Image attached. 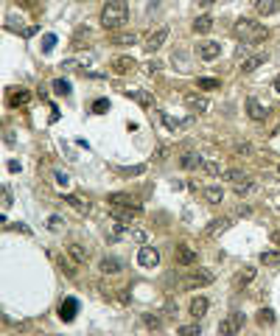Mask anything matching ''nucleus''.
<instances>
[{"mask_svg":"<svg viewBox=\"0 0 280 336\" xmlns=\"http://www.w3.org/2000/svg\"><path fill=\"white\" fill-rule=\"evenodd\" d=\"M110 67H112V73H118V76H126V73H132L134 67H138V62H134L132 56H115Z\"/></svg>","mask_w":280,"mask_h":336,"instance_id":"nucleus-9","label":"nucleus"},{"mask_svg":"<svg viewBox=\"0 0 280 336\" xmlns=\"http://www.w3.org/2000/svg\"><path fill=\"white\" fill-rule=\"evenodd\" d=\"M68 255L73 258V264H78V266L90 261V250H87V247H82L78 241H70L68 244Z\"/></svg>","mask_w":280,"mask_h":336,"instance_id":"nucleus-11","label":"nucleus"},{"mask_svg":"<svg viewBox=\"0 0 280 336\" xmlns=\"http://www.w3.org/2000/svg\"><path fill=\"white\" fill-rule=\"evenodd\" d=\"M134 216H138V210H132V208H118V205H112V219H118L120 224H132Z\"/></svg>","mask_w":280,"mask_h":336,"instance_id":"nucleus-18","label":"nucleus"},{"mask_svg":"<svg viewBox=\"0 0 280 336\" xmlns=\"http://www.w3.org/2000/svg\"><path fill=\"white\" fill-rule=\"evenodd\" d=\"M143 322H146L148 328H160V320H157V317H152V314H143Z\"/></svg>","mask_w":280,"mask_h":336,"instance_id":"nucleus-44","label":"nucleus"},{"mask_svg":"<svg viewBox=\"0 0 280 336\" xmlns=\"http://www.w3.org/2000/svg\"><path fill=\"white\" fill-rule=\"evenodd\" d=\"M255 275H258V269H255V266H244V269L236 275V280H232V283H236V286H246V283H252V280H255Z\"/></svg>","mask_w":280,"mask_h":336,"instance_id":"nucleus-23","label":"nucleus"},{"mask_svg":"<svg viewBox=\"0 0 280 336\" xmlns=\"http://www.w3.org/2000/svg\"><path fill=\"white\" fill-rule=\"evenodd\" d=\"M274 93L280 95V76H274Z\"/></svg>","mask_w":280,"mask_h":336,"instance_id":"nucleus-50","label":"nucleus"},{"mask_svg":"<svg viewBox=\"0 0 280 336\" xmlns=\"http://www.w3.org/2000/svg\"><path fill=\"white\" fill-rule=\"evenodd\" d=\"M54 45H56V36H45V45H42V48H45V50H54Z\"/></svg>","mask_w":280,"mask_h":336,"instance_id":"nucleus-46","label":"nucleus"},{"mask_svg":"<svg viewBox=\"0 0 280 336\" xmlns=\"http://www.w3.org/2000/svg\"><path fill=\"white\" fill-rule=\"evenodd\" d=\"M54 182H56V185H59V188H64V185H68V174L56 171V174H54Z\"/></svg>","mask_w":280,"mask_h":336,"instance_id":"nucleus-43","label":"nucleus"},{"mask_svg":"<svg viewBox=\"0 0 280 336\" xmlns=\"http://www.w3.org/2000/svg\"><path fill=\"white\" fill-rule=\"evenodd\" d=\"M241 328H244V314H238V311L227 314V320L218 322V334H238Z\"/></svg>","mask_w":280,"mask_h":336,"instance_id":"nucleus-5","label":"nucleus"},{"mask_svg":"<svg viewBox=\"0 0 280 336\" xmlns=\"http://www.w3.org/2000/svg\"><path fill=\"white\" fill-rule=\"evenodd\" d=\"M278 171H280V165H278Z\"/></svg>","mask_w":280,"mask_h":336,"instance_id":"nucleus-52","label":"nucleus"},{"mask_svg":"<svg viewBox=\"0 0 280 336\" xmlns=\"http://www.w3.org/2000/svg\"><path fill=\"white\" fill-rule=\"evenodd\" d=\"M115 171H118L120 177H134V174H143L146 168H143V165H132V168H115Z\"/></svg>","mask_w":280,"mask_h":336,"instance_id":"nucleus-36","label":"nucleus"},{"mask_svg":"<svg viewBox=\"0 0 280 336\" xmlns=\"http://www.w3.org/2000/svg\"><path fill=\"white\" fill-rule=\"evenodd\" d=\"M236 36L241 39L244 45H260L269 36V31H266L264 22H255V20H246V17H241V20L236 22Z\"/></svg>","mask_w":280,"mask_h":336,"instance_id":"nucleus-1","label":"nucleus"},{"mask_svg":"<svg viewBox=\"0 0 280 336\" xmlns=\"http://www.w3.org/2000/svg\"><path fill=\"white\" fill-rule=\"evenodd\" d=\"M264 62H266V53H255V56H250V59L241 62V73H255Z\"/></svg>","mask_w":280,"mask_h":336,"instance_id":"nucleus-20","label":"nucleus"},{"mask_svg":"<svg viewBox=\"0 0 280 336\" xmlns=\"http://www.w3.org/2000/svg\"><path fill=\"white\" fill-rule=\"evenodd\" d=\"M252 6H255V11L260 17H269L280 11V0H252Z\"/></svg>","mask_w":280,"mask_h":336,"instance_id":"nucleus-15","label":"nucleus"},{"mask_svg":"<svg viewBox=\"0 0 280 336\" xmlns=\"http://www.w3.org/2000/svg\"><path fill=\"white\" fill-rule=\"evenodd\" d=\"M196 53L204 59V62H210V59H216L218 53H222V45L218 42H213V39H208V42H202L199 48H196Z\"/></svg>","mask_w":280,"mask_h":336,"instance_id":"nucleus-17","label":"nucleus"},{"mask_svg":"<svg viewBox=\"0 0 280 336\" xmlns=\"http://www.w3.org/2000/svg\"><path fill=\"white\" fill-rule=\"evenodd\" d=\"M138 264L143 266V269H154V266L160 264V252L154 250V247H140V252H138Z\"/></svg>","mask_w":280,"mask_h":336,"instance_id":"nucleus-6","label":"nucleus"},{"mask_svg":"<svg viewBox=\"0 0 280 336\" xmlns=\"http://www.w3.org/2000/svg\"><path fill=\"white\" fill-rule=\"evenodd\" d=\"M202 196H204V202H208V205H218V202L224 199V191L218 185H208L202 191Z\"/></svg>","mask_w":280,"mask_h":336,"instance_id":"nucleus-22","label":"nucleus"},{"mask_svg":"<svg viewBox=\"0 0 280 336\" xmlns=\"http://www.w3.org/2000/svg\"><path fill=\"white\" fill-rule=\"evenodd\" d=\"M199 331H202V328H199V325L194 322V325H182L180 334H182V336H190V334H199Z\"/></svg>","mask_w":280,"mask_h":336,"instance_id":"nucleus-41","label":"nucleus"},{"mask_svg":"<svg viewBox=\"0 0 280 336\" xmlns=\"http://www.w3.org/2000/svg\"><path fill=\"white\" fill-rule=\"evenodd\" d=\"M126 95H132V98H138L143 107H154V98L148 93H143V90H126Z\"/></svg>","mask_w":280,"mask_h":336,"instance_id":"nucleus-28","label":"nucleus"},{"mask_svg":"<svg viewBox=\"0 0 280 336\" xmlns=\"http://www.w3.org/2000/svg\"><path fill=\"white\" fill-rule=\"evenodd\" d=\"M255 320H258V325H272V322H274V311H272V308H260Z\"/></svg>","mask_w":280,"mask_h":336,"instance_id":"nucleus-31","label":"nucleus"},{"mask_svg":"<svg viewBox=\"0 0 280 336\" xmlns=\"http://www.w3.org/2000/svg\"><path fill=\"white\" fill-rule=\"evenodd\" d=\"M64 202H68L76 213H90V202L82 199V196H76V193H68V196H64Z\"/></svg>","mask_w":280,"mask_h":336,"instance_id":"nucleus-19","label":"nucleus"},{"mask_svg":"<svg viewBox=\"0 0 280 336\" xmlns=\"http://www.w3.org/2000/svg\"><path fill=\"white\" fill-rule=\"evenodd\" d=\"M272 241H274V244H280V230H274V233H272Z\"/></svg>","mask_w":280,"mask_h":336,"instance_id":"nucleus-51","label":"nucleus"},{"mask_svg":"<svg viewBox=\"0 0 280 336\" xmlns=\"http://www.w3.org/2000/svg\"><path fill=\"white\" fill-rule=\"evenodd\" d=\"M166 39H168V28L162 25V28H157V31H152V34L143 39V50H148V53H154V50H160L162 45H166Z\"/></svg>","mask_w":280,"mask_h":336,"instance_id":"nucleus-4","label":"nucleus"},{"mask_svg":"<svg viewBox=\"0 0 280 336\" xmlns=\"http://www.w3.org/2000/svg\"><path fill=\"white\" fill-rule=\"evenodd\" d=\"M232 151H236V154H241V157H250V154H252V146L246 143V140H241V143L232 146Z\"/></svg>","mask_w":280,"mask_h":336,"instance_id":"nucleus-34","label":"nucleus"},{"mask_svg":"<svg viewBox=\"0 0 280 336\" xmlns=\"http://www.w3.org/2000/svg\"><path fill=\"white\" fill-rule=\"evenodd\" d=\"M190 317H194V320H199V317H204L208 314V300H204V297H194V300H190Z\"/></svg>","mask_w":280,"mask_h":336,"instance_id":"nucleus-24","label":"nucleus"},{"mask_svg":"<svg viewBox=\"0 0 280 336\" xmlns=\"http://www.w3.org/2000/svg\"><path fill=\"white\" fill-rule=\"evenodd\" d=\"M246 115H250L252 121H264L266 118V104H260L255 95H250V98H246Z\"/></svg>","mask_w":280,"mask_h":336,"instance_id":"nucleus-14","label":"nucleus"},{"mask_svg":"<svg viewBox=\"0 0 280 336\" xmlns=\"http://www.w3.org/2000/svg\"><path fill=\"white\" fill-rule=\"evenodd\" d=\"M213 3H218V0H199V6H202V8H210Z\"/></svg>","mask_w":280,"mask_h":336,"instance_id":"nucleus-49","label":"nucleus"},{"mask_svg":"<svg viewBox=\"0 0 280 336\" xmlns=\"http://www.w3.org/2000/svg\"><path fill=\"white\" fill-rule=\"evenodd\" d=\"M260 264H264V266H278L280 264V252H274V250L260 252Z\"/></svg>","mask_w":280,"mask_h":336,"instance_id":"nucleus-30","label":"nucleus"},{"mask_svg":"<svg viewBox=\"0 0 280 336\" xmlns=\"http://www.w3.org/2000/svg\"><path fill=\"white\" fill-rule=\"evenodd\" d=\"M118 303H124V306H126V303H129V294H126L124 289H118Z\"/></svg>","mask_w":280,"mask_h":336,"instance_id":"nucleus-47","label":"nucleus"},{"mask_svg":"<svg viewBox=\"0 0 280 336\" xmlns=\"http://www.w3.org/2000/svg\"><path fill=\"white\" fill-rule=\"evenodd\" d=\"M232 188H236L238 196H246V193L255 191V182H252V179H244V182H238V185H232Z\"/></svg>","mask_w":280,"mask_h":336,"instance_id":"nucleus-33","label":"nucleus"},{"mask_svg":"<svg viewBox=\"0 0 280 336\" xmlns=\"http://www.w3.org/2000/svg\"><path fill=\"white\" fill-rule=\"evenodd\" d=\"M213 280H216L213 269H194L188 278L182 280V289H202V286H210Z\"/></svg>","mask_w":280,"mask_h":336,"instance_id":"nucleus-3","label":"nucleus"},{"mask_svg":"<svg viewBox=\"0 0 280 336\" xmlns=\"http://www.w3.org/2000/svg\"><path fill=\"white\" fill-rule=\"evenodd\" d=\"M106 109H110V101H106V98H98L96 104H92V112H96V115H104Z\"/></svg>","mask_w":280,"mask_h":336,"instance_id":"nucleus-38","label":"nucleus"},{"mask_svg":"<svg viewBox=\"0 0 280 336\" xmlns=\"http://www.w3.org/2000/svg\"><path fill=\"white\" fill-rule=\"evenodd\" d=\"M224 179L232 182V185H238V182H244V179H246V174L238 171V168H227V171H224Z\"/></svg>","mask_w":280,"mask_h":336,"instance_id":"nucleus-29","label":"nucleus"},{"mask_svg":"<svg viewBox=\"0 0 280 336\" xmlns=\"http://www.w3.org/2000/svg\"><path fill=\"white\" fill-rule=\"evenodd\" d=\"M59 269H64V275L68 278H76V269L70 266V261H64V258H59Z\"/></svg>","mask_w":280,"mask_h":336,"instance_id":"nucleus-40","label":"nucleus"},{"mask_svg":"<svg viewBox=\"0 0 280 336\" xmlns=\"http://www.w3.org/2000/svg\"><path fill=\"white\" fill-rule=\"evenodd\" d=\"M146 70H148V73H157V70H160V62H148Z\"/></svg>","mask_w":280,"mask_h":336,"instance_id":"nucleus-48","label":"nucleus"},{"mask_svg":"<svg viewBox=\"0 0 280 336\" xmlns=\"http://www.w3.org/2000/svg\"><path fill=\"white\" fill-rule=\"evenodd\" d=\"M106 202H110V205H118V208H132V210H138V213L143 210L140 202H134V196H129V193H110Z\"/></svg>","mask_w":280,"mask_h":336,"instance_id":"nucleus-8","label":"nucleus"},{"mask_svg":"<svg viewBox=\"0 0 280 336\" xmlns=\"http://www.w3.org/2000/svg\"><path fill=\"white\" fill-rule=\"evenodd\" d=\"M76 311H78V303L73 300V297H64V300L59 303V320L62 322H73Z\"/></svg>","mask_w":280,"mask_h":336,"instance_id":"nucleus-12","label":"nucleus"},{"mask_svg":"<svg viewBox=\"0 0 280 336\" xmlns=\"http://www.w3.org/2000/svg\"><path fill=\"white\" fill-rule=\"evenodd\" d=\"M180 165L185 168V171H190V168H196V165H202V157L196 154V151H185L180 157Z\"/></svg>","mask_w":280,"mask_h":336,"instance_id":"nucleus-25","label":"nucleus"},{"mask_svg":"<svg viewBox=\"0 0 280 336\" xmlns=\"http://www.w3.org/2000/svg\"><path fill=\"white\" fill-rule=\"evenodd\" d=\"M202 171L210 174V177H216V174H224V171H222V165L213 163V160H202Z\"/></svg>","mask_w":280,"mask_h":336,"instance_id":"nucleus-32","label":"nucleus"},{"mask_svg":"<svg viewBox=\"0 0 280 336\" xmlns=\"http://www.w3.org/2000/svg\"><path fill=\"white\" fill-rule=\"evenodd\" d=\"M14 3H17L20 8H34V6H40L42 0H14Z\"/></svg>","mask_w":280,"mask_h":336,"instance_id":"nucleus-42","label":"nucleus"},{"mask_svg":"<svg viewBox=\"0 0 280 336\" xmlns=\"http://www.w3.org/2000/svg\"><path fill=\"white\" fill-rule=\"evenodd\" d=\"M48 227L54 230V233H59V230H64V219H59V216H50V219H48Z\"/></svg>","mask_w":280,"mask_h":336,"instance_id":"nucleus-39","label":"nucleus"},{"mask_svg":"<svg viewBox=\"0 0 280 336\" xmlns=\"http://www.w3.org/2000/svg\"><path fill=\"white\" fill-rule=\"evenodd\" d=\"M54 93H59V95H68L70 93V84L64 79H56L54 81Z\"/></svg>","mask_w":280,"mask_h":336,"instance_id":"nucleus-37","label":"nucleus"},{"mask_svg":"<svg viewBox=\"0 0 280 336\" xmlns=\"http://www.w3.org/2000/svg\"><path fill=\"white\" fill-rule=\"evenodd\" d=\"M31 104V93H28L26 87H14L12 93H8V107H28Z\"/></svg>","mask_w":280,"mask_h":336,"instance_id":"nucleus-10","label":"nucleus"},{"mask_svg":"<svg viewBox=\"0 0 280 336\" xmlns=\"http://www.w3.org/2000/svg\"><path fill=\"white\" fill-rule=\"evenodd\" d=\"M138 42V34H132V31H120V34H112L110 45H118V48H124V45H134Z\"/></svg>","mask_w":280,"mask_h":336,"instance_id":"nucleus-21","label":"nucleus"},{"mask_svg":"<svg viewBox=\"0 0 280 336\" xmlns=\"http://www.w3.org/2000/svg\"><path fill=\"white\" fill-rule=\"evenodd\" d=\"M196 87H199V90H218V79H199Z\"/></svg>","mask_w":280,"mask_h":336,"instance_id":"nucleus-35","label":"nucleus"},{"mask_svg":"<svg viewBox=\"0 0 280 336\" xmlns=\"http://www.w3.org/2000/svg\"><path fill=\"white\" fill-rule=\"evenodd\" d=\"M185 107H188L190 112L202 115V112H208V109H210V101L204 98V95H185Z\"/></svg>","mask_w":280,"mask_h":336,"instance_id":"nucleus-13","label":"nucleus"},{"mask_svg":"<svg viewBox=\"0 0 280 336\" xmlns=\"http://www.w3.org/2000/svg\"><path fill=\"white\" fill-rule=\"evenodd\" d=\"M190 28H194L196 34H208V31L213 28V17H210V14H202V17H196V20H194V25H190Z\"/></svg>","mask_w":280,"mask_h":336,"instance_id":"nucleus-26","label":"nucleus"},{"mask_svg":"<svg viewBox=\"0 0 280 336\" xmlns=\"http://www.w3.org/2000/svg\"><path fill=\"white\" fill-rule=\"evenodd\" d=\"M132 238H134L138 244H146V233H143V230H134V233H132Z\"/></svg>","mask_w":280,"mask_h":336,"instance_id":"nucleus-45","label":"nucleus"},{"mask_svg":"<svg viewBox=\"0 0 280 336\" xmlns=\"http://www.w3.org/2000/svg\"><path fill=\"white\" fill-rule=\"evenodd\" d=\"M227 227H230V219H213V222H208V227L202 230V236L204 238H216V236H222Z\"/></svg>","mask_w":280,"mask_h":336,"instance_id":"nucleus-16","label":"nucleus"},{"mask_svg":"<svg viewBox=\"0 0 280 336\" xmlns=\"http://www.w3.org/2000/svg\"><path fill=\"white\" fill-rule=\"evenodd\" d=\"M126 20H129V6H126L124 0H106V6L101 8V25L106 31H115Z\"/></svg>","mask_w":280,"mask_h":336,"instance_id":"nucleus-2","label":"nucleus"},{"mask_svg":"<svg viewBox=\"0 0 280 336\" xmlns=\"http://www.w3.org/2000/svg\"><path fill=\"white\" fill-rule=\"evenodd\" d=\"M120 269H124V264H120L118 258H104L101 261V272L104 275H118Z\"/></svg>","mask_w":280,"mask_h":336,"instance_id":"nucleus-27","label":"nucleus"},{"mask_svg":"<svg viewBox=\"0 0 280 336\" xmlns=\"http://www.w3.org/2000/svg\"><path fill=\"white\" fill-rule=\"evenodd\" d=\"M174 258L180 266H196V250L194 247H188V244H180L174 250Z\"/></svg>","mask_w":280,"mask_h":336,"instance_id":"nucleus-7","label":"nucleus"}]
</instances>
